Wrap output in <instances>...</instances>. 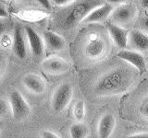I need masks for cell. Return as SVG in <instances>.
Here are the masks:
<instances>
[{"label":"cell","mask_w":148,"mask_h":138,"mask_svg":"<svg viewBox=\"0 0 148 138\" xmlns=\"http://www.w3.org/2000/svg\"><path fill=\"white\" fill-rule=\"evenodd\" d=\"M131 84V75L124 69L116 68L102 76L95 86L96 94L108 96L125 91Z\"/></svg>","instance_id":"1"},{"label":"cell","mask_w":148,"mask_h":138,"mask_svg":"<svg viewBox=\"0 0 148 138\" xmlns=\"http://www.w3.org/2000/svg\"><path fill=\"white\" fill-rule=\"evenodd\" d=\"M104 4V0H74L69 5V9L65 17V26L71 28L82 22L85 17L92 9Z\"/></svg>","instance_id":"2"},{"label":"cell","mask_w":148,"mask_h":138,"mask_svg":"<svg viewBox=\"0 0 148 138\" xmlns=\"http://www.w3.org/2000/svg\"><path fill=\"white\" fill-rule=\"evenodd\" d=\"M73 98V87L71 84L66 82L62 83L55 89L52 99H51V106L55 112H61L69 105Z\"/></svg>","instance_id":"3"},{"label":"cell","mask_w":148,"mask_h":138,"mask_svg":"<svg viewBox=\"0 0 148 138\" xmlns=\"http://www.w3.org/2000/svg\"><path fill=\"white\" fill-rule=\"evenodd\" d=\"M8 103L11 114L16 121H23L30 115V105L23 98L21 92L17 90L12 91L8 97Z\"/></svg>","instance_id":"4"},{"label":"cell","mask_w":148,"mask_h":138,"mask_svg":"<svg viewBox=\"0 0 148 138\" xmlns=\"http://www.w3.org/2000/svg\"><path fill=\"white\" fill-rule=\"evenodd\" d=\"M138 14L135 5L133 4H119V6L113 9L110 14L111 20L119 26L130 25L134 21Z\"/></svg>","instance_id":"5"},{"label":"cell","mask_w":148,"mask_h":138,"mask_svg":"<svg viewBox=\"0 0 148 138\" xmlns=\"http://www.w3.org/2000/svg\"><path fill=\"white\" fill-rule=\"evenodd\" d=\"M22 84L31 93L42 95L46 91V82L44 77L35 73H29L22 77Z\"/></svg>","instance_id":"6"},{"label":"cell","mask_w":148,"mask_h":138,"mask_svg":"<svg viewBox=\"0 0 148 138\" xmlns=\"http://www.w3.org/2000/svg\"><path fill=\"white\" fill-rule=\"evenodd\" d=\"M41 66L49 75L58 76L69 71V64L60 57H49L42 62Z\"/></svg>","instance_id":"7"},{"label":"cell","mask_w":148,"mask_h":138,"mask_svg":"<svg viewBox=\"0 0 148 138\" xmlns=\"http://www.w3.org/2000/svg\"><path fill=\"white\" fill-rule=\"evenodd\" d=\"M24 30L26 33L31 53L35 58L42 57L44 54V51L45 47L44 39L37 33V31H35L34 29H32L30 26H26L24 28Z\"/></svg>","instance_id":"8"},{"label":"cell","mask_w":148,"mask_h":138,"mask_svg":"<svg viewBox=\"0 0 148 138\" xmlns=\"http://www.w3.org/2000/svg\"><path fill=\"white\" fill-rule=\"evenodd\" d=\"M118 57L123 61L129 63L132 66L135 67L140 73H143L146 71V64L143 55L140 52L132 50L122 49L118 53Z\"/></svg>","instance_id":"9"},{"label":"cell","mask_w":148,"mask_h":138,"mask_svg":"<svg viewBox=\"0 0 148 138\" xmlns=\"http://www.w3.org/2000/svg\"><path fill=\"white\" fill-rule=\"evenodd\" d=\"M26 33L22 27L17 25L14 29L13 33V53L18 59H25L27 56V45H26Z\"/></svg>","instance_id":"10"},{"label":"cell","mask_w":148,"mask_h":138,"mask_svg":"<svg viewBox=\"0 0 148 138\" xmlns=\"http://www.w3.org/2000/svg\"><path fill=\"white\" fill-rule=\"evenodd\" d=\"M113 6L110 3H104L101 6L95 7V9L88 14L84 20H82L83 23H100L104 22L106 18L110 17L111 12L113 11Z\"/></svg>","instance_id":"11"},{"label":"cell","mask_w":148,"mask_h":138,"mask_svg":"<svg viewBox=\"0 0 148 138\" xmlns=\"http://www.w3.org/2000/svg\"><path fill=\"white\" fill-rule=\"evenodd\" d=\"M106 27H108V30L114 43L121 49H124L126 47L129 40L128 31L121 26L115 24V23H109Z\"/></svg>","instance_id":"12"},{"label":"cell","mask_w":148,"mask_h":138,"mask_svg":"<svg viewBox=\"0 0 148 138\" xmlns=\"http://www.w3.org/2000/svg\"><path fill=\"white\" fill-rule=\"evenodd\" d=\"M116 119L113 114L106 113L99 120L97 126V133L100 138H108L114 132Z\"/></svg>","instance_id":"13"},{"label":"cell","mask_w":148,"mask_h":138,"mask_svg":"<svg viewBox=\"0 0 148 138\" xmlns=\"http://www.w3.org/2000/svg\"><path fill=\"white\" fill-rule=\"evenodd\" d=\"M105 51L106 44L102 39L98 37H94V38H90L88 40L85 46V53L88 57L92 59H97L104 54Z\"/></svg>","instance_id":"14"},{"label":"cell","mask_w":148,"mask_h":138,"mask_svg":"<svg viewBox=\"0 0 148 138\" xmlns=\"http://www.w3.org/2000/svg\"><path fill=\"white\" fill-rule=\"evenodd\" d=\"M43 39L45 46H46L47 49L51 51H61L66 46V41H65L63 37L53 31H44Z\"/></svg>","instance_id":"15"},{"label":"cell","mask_w":148,"mask_h":138,"mask_svg":"<svg viewBox=\"0 0 148 138\" xmlns=\"http://www.w3.org/2000/svg\"><path fill=\"white\" fill-rule=\"evenodd\" d=\"M129 40L134 49L137 51H147L148 50V35L145 32L134 30L130 32Z\"/></svg>","instance_id":"16"},{"label":"cell","mask_w":148,"mask_h":138,"mask_svg":"<svg viewBox=\"0 0 148 138\" xmlns=\"http://www.w3.org/2000/svg\"><path fill=\"white\" fill-rule=\"evenodd\" d=\"M69 135L72 138H85L88 136V128L82 122H77L71 126Z\"/></svg>","instance_id":"17"},{"label":"cell","mask_w":148,"mask_h":138,"mask_svg":"<svg viewBox=\"0 0 148 138\" xmlns=\"http://www.w3.org/2000/svg\"><path fill=\"white\" fill-rule=\"evenodd\" d=\"M73 117L75 118L77 122H82L86 114V109H85V103L83 100H78L74 104L72 109Z\"/></svg>","instance_id":"18"},{"label":"cell","mask_w":148,"mask_h":138,"mask_svg":"<svg viewBox=\"0 0 148 138\" xmlns=\"http://www.w3.org/2000/svg\"><path fill=\"white\" fill-rule=\"evenodd\" d=\"M9 103L6 99L0 98V118L5 117L9 112Z\"/></svg>","instance_id":"19"},{"label":"cell","mask_w":148,"mask_h":138,"mask_svg":"<svg viewBox=\"0 0 148 138\" xmlns=\"http://www.w3.org/2000/svg\"><path fill=\"white\" fill-rule=\"evenodd\" d=\"M40 6L43 7L46 10H50L51 9V1L50 0H35Z\"/></svg>","instance_id":"20"},{"label":"cell","mask_w":148,"mask_h":138,"mask_svg":"<svg viewBox=\"0 0 148 138\" xmlns=\"http://www.w3.org/2000/svg\"><path fill=\"white\" fill-rule=\"evenodd\" d=\"M57 6H69L71 5L74 0H50Z\"/></svg>","instance_id":"21"},{"label":"cell","mask_w":148,"mask_h":138,"mask_svg":"<svg viewBox=\"0 0 148 138\" xmlns=\"http://www.w3.org/2000/svg\"><path fill=\"white\" fill-rule=\"evenodd\" d=\"M41 136L44 137V138H58L59 137L57 135V133H55L51 132V131H44V132H42Z\"/></svg>","instance_id":"22"},{"label":"cell","mask_w":148,"mask_h":138,"mask_svg":"<svg viewBox=\"0 0 148 138\" xmlns=\"http://www.w3.org/2000/svg\"><path fill=\"white\" fill-rule=\"evenodd\" d=\"M8 11L6 9V7L4 6L2 3H0V18H7L8 17Z\"/></svg>","instance_id":"23"},{"label":"cell","mask_w":148,"mask_h":138,"mask_svg":"<svg viewBox=\"0 0 148 138\" xmlns=\"http://www.w3.org/2000/svg\"><path fill=\"white\" fill-rule=\"evenodd\" d=\"M129 137L131 138H148V133H139L135 135H130Z\"/></svg>","instance_id":"24"},{"label":"cell","mask_w":148,"mask_h":138,"mask_svg":"<svg viewBox=\"0 0 148 138\" xmlns=\"http://www.w3.org/2000/svg\"><path fill=\"white\" fill-rule=\"evenodd\" d=\"M5 30H6V24H5V22L3 20H0V36H1Z\"/></svg>","instance_id":"25"},{"label":"cell","mask_w":148,"mask_h":138,"mask_svg":"<svg viewBox=\"0 0 148 138\" xmlns=\"http://www.w3.org/2000/svg\"><path fill=\"white\" fill-rule=\"evenodd\" d=\"M106 1L113 5V4H122L125 1H127V0H106Z\"/></svg>","instance_id":"26"},{"label":"cell","mask_w":148,"mask_h":138,"mask_svg":"<svg viewBox=\"0 0 148 138\" xmlns=\"http://www.w3.org/2000/svg\"><path fill=\"white\" fill-rule=\"evenodd\" d=\"M143 27L146 30H148V16H146L143 18Z\"/></svg>","instance_id":"27"},{"label":"cell","mask_w":148,"mask_h":138,"mask_svg":"<svg viewBox=\"0 0 148 138\" xmlns=\"http://www.w3.org/2000/svg\"><path fill=\"white\" fill-rule=\"evenodd\" d=\"M141 3L143 7H148V0H141Z\"/></svg>","instance_id":"28"},{"label":"cell","mask_w":148,"mask_h":138,"mask_svg":"<svg viewBox=\"0 0 148 138\" xmlns=\"http://www.w3.org/2000/svg\"><path fill=\"white\" fill-rule=\"evenodd\" d=\"M2 69H3V59L1 56H0V74H1Z\"/></svg>","instance_id":"29"},{"label":"cell","mask_w":148,"mask_h":138,"mask_svg":"<svg viewBox=\"0 0 148 138\" xmlns=\"http://www.w3.org/2000/svg\"><path fill=\"white\" fill-rule=\"evenodd\" d=\"M145 112L148 115V104H147V106L145 107Z\"/></svg>","instance_id":"30"}]
</instances>
